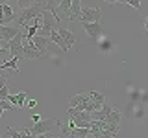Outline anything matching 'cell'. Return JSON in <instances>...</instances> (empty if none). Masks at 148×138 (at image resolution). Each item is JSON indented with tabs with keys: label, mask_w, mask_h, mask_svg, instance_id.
I'll return each mask as SVG.
<instances>
[{
	"label": "cell",
	"mask_w": 148,
	"mask_h": 138,
	"mask_svg": "<svg viewBox=\"0 0 148 138\" xmlns=\"http://www.w3.org/2000/svg\"><path fill=\"white\" fill-rule=\"evenodd\" d=\"M80 9H82V2H78V0H71V7H69V15H67V20H78V15H80Z\"/></svg>",
	"instance_id": "cell-12"
},
{
	"label": "cell",
	"mask_w": 148,
	"mask_h": 138,
	"mask_svg": "<svg viewBox=\"0 0 148 138\" xmlns=\"http://www.w3.org/2000/svg\"><path fill=\"white\" fill-rule=\"evenodd\" d=\"M6 101H9V103H11L13 107H17V109H22V107H26L28 92H26V90H21L18 94H9Z\"/></svg>",
	"instance_id": "cell-8"
},
{
	"label": "cell",
	"mask_w": 148,
	"mask_h": 138,
	"mask_svg": "<svg viewBox=\"0 0 148 138\" xmlns=\"http://www.w3.org/2000/svg\"><path fill=\"white\" fill-rule=\"evenodd\" d=\"M124 4H128V6H133L135 9H141V2H139V0H126Z\"/></svg>",
	"instance_id": "cell-21"
},
{
	"label": "cell",
	"mask_w": 148,
	"mask_h": 138,
	"mask_svg": "<svg viewBox=\"0 0 148 138\" xmlns=\"http://www.w3.org/2000/svg\"><path fill=\"white\" fill-rule=\"evenodd\" d=\"M54 138H58V136H54Z\"/></svg>",
	"instance_id": "cell-26"
},
{
	"label": "cell",
	"mask_w": 148,
	"mask_h": 138,
	"mask_svg": "<svg viewBox=\"0 0 148 138\" xmlns=\"http://www.w3.org/2000/svg\"><path fill=\"white\" fill-rule=\"evenodd\" d=\"M32 43H34L35 46V50L39 52L41 55H45L46 53V44H48V39H43V37H39V35H35V37H32Z\"/></svg>",
	"instance_id": "cell-14"
},
{
	"label": "cell",
	"mask_w": 148,
	"mask_h": 138,
	"mask_svg": "<svg viewBox=\"0 0 148 138\" xmlns=\"http://www.w3.org/2000/svg\"><path fill=\"white\" fill-rule=\"evenodd\" d=\"M106 103V96L102 92H95V90H89V101L85 105V112H96L98 109H102V105Z\"/></svg>",
	"instance_id": "cell-6"
},
{
	"label": "cell",
	"mask_w": 148,
	"mask_h": 138,
	"mask_svg": "<svg viewBox=\"0 0 148 138\" xmlns=\"http://www.w3.org/2000/svg\"><path fill=\"white\" fill-rule=\"evenodd\" d=\"M6 131L9 133V138H30L28 129H21V131H17V129H13V127H8Z\"/></svg>",
	"instance_id": "cell-17"
},
{
	"label": "cell",
	"mask_w": 148,
	"mask_h": 138,
	"mask_svg": "<svg viewBox=\"0 0 148 138\" xmlns=\"http://www.w3.org/2000/svg\"><path fill=\"white\" fill-rule=\"evenodd\" d=\"M89 135H92V138H115L117 136L109 129H89Z\"/></svg>",
	"instance_id": "cell-16"
},
{
	"label": "cell",
	"mask_w": 148,
	"mask_h": 138,
	"mask_svg": "<svg viewBox=\"0 0 148 138\" xmlns=\"http://www.w3.org/2000/svg\"><path fill=\"white\" fill-rule=\"evenodd\" d=\"M35 105H37V101H35V99H28V101H26V107H30V109H34Z\"/></svg>",
	"instance_id": "cell-22"
},
{
	"label": "cell",
	"mask_w": 148,
	"mask_h": 138,
	"mask_svg": "<svg viewBox=\"0 0 148 138\" xmlns=\"http://www.w3.org/2000/svg\"><path fill=\"white\" fill-rule=\"evenodd\" d=\"M18 28H15V26H0V39L4 41V43H9V41L13 39V37H15L17 33H18ZM4 52H6V50H4Z\"/></svg>",
	"instance_id": "cell-11"
},
{
	"label": "cell",
	"mask_w": 148,
	"mask_h": 138,
	"mask_svg": "<svg viewBox=\"0 0 148 138\" xmlns=\"http://www.w3.org/2000/svg\"><path fill=\"white\" fill-rule=\"evenodd\" d=\"M4 68H13L15 72H21V70H18V66H17V61H15V59H8L6 63H2V64H0V72H2Z\"/></svg>",
	"instance_id": "cell-19"
},
{
	"label": "cell",
	"mask_w": 148,
	"mask_h": 138,
	"mask_svg": "<svg viewBox=\"0 0 148 138\" xmlns=\"http://www.w3.org/2000/svg\"><path fill=\"white\" fill-rule=\"evenodd\" d=\"M85 136H89V129L69 127V125H65V123H59L58 138H85Z\"/></svg>",
	"instance_id": "cell-5"
},
{
	"label": "cell",
	"mask_w": 148,
	"mask_h": 138,
	"mask_svg": "<svg viewBox=\"0 0 148 138\" xmlns=\"http://www.w3.org/2000/svg\"><path fill=\"white\" fill-rule=\"evenodd\" d=\"M6 85H8V79L6 77H0V89H4Z\"/></svg>",
	"instance_id": "cell-23"
},
{
	"label": "cell",
	"mask_w": 148,
	"mask_h": 138,
	"mask_svg": "<svg viewBox=\"0 0 148 138\" xmlns=\"http://www.w3.org/2000/svg\"><path fill=\"white\" fill-rule=\"evenodd\" d=\"M32 120H34V122H39L41 116H39V114H34V116H32Z\"/></svg>",
	"instance_id": "cell-24"
},
{
	"label": "cell",
	"mask_w": 148,
	"mask_h": 138,
	"mask_svg": "<svg viewBox=\"0 0 148 138\" xmlns=\"http://www.w3.org/2000/svg\"><path fill=\"white\" fill-rule=\"evenodd\" d=\"M83 30H85V33L91 37L92 41H96L98 37L104 33V30H102V24L100 22H91V24H82Z\"/></svg>",
	"instance_id": "cell-10"
},
{
	"label": "cell",
	"mask_w": 148,
	"mask_h": 138,
	"mask_svg": "<svg viewBox=\"0 0 148 138\" xmlns=\"http://www.w3.org/2000/svg\"><path fill=\"white\" fill-rule=\"evenodd\" d=\"M22 57L24 59H41L43 57V55L35 50L34 43H32L30 39H26V37L22 39Z\"/></svg>",
	"instance_id": "cell-7"
},
{
	"label": "cell",
	"mask_w": 148,
	"mask_h": 138,
	"mask_svg": "<svg viewBox=\"0 0 148 138\" xmlns=\"http://www.w3.org/2000/svg\"><path fill=\"white\" fill-rule=\"evenodd\" d=\"M102 15H104L102 7H83V6H82V9H80V15H78V20H80L82 24L100 22Z\"/></svg>",
	"instance_id": "cell-4"
},
{
	"label": "cell",
	"mask_w": 148,
	"mask_h": 138,
	"mask_svg": "<svg viewBox=\"0 0 148 138\" xmlns=\"http://www.w3.org/2000/svg\"><path fill=\"white\" fill-rule=\"evenodd\" d=\"M59 120L58 118H45V120H39L35 122L34 125L28 129L30 135H46V133H52L56 127H59Z\"/></svg>",
	"instance_id": "cell-2"
},
{
	"label": "cell",
	"mask_w": 148,
	"mask_h": 138,
	"mask_svg": "<svg viewBox=\"0 0 148 138\" xmlns=\"http://www.w3.org/2000/svg\"><path fill=\"white\" fill-rule=\"evenodd\" d=\"M24 31H18V33L13 37L9 43L4 46V50H8L9 53H11V59H15V61H21V59H24L22 57V39H24Z\"/></svg>",
	"instance_id": "cell-3"
},
{
	"label": "cell",
	"mask_w": 148,
	"mask_h": 138,
	"mask_svg": "<svg viewBox=\"0 0 148 138\" xmlns=\"http://www.w3.org/2000/svg\"><path fill=\"white\" fill-rule=\"evenodd\" d=\"M0 11H2V17H4V26H8V22H11L15 18V11L9 4H0Z\"/></svg>",
	"instance_id": "cell-13"
},
{
	"label": "cell",
	"mask_w": 148,
	"mask_h": 138,
	"mask_svg": "<svg viewBox=\"0 0 148 138\" xmlns=\"http://www.w3.org/2000/svg\"><path fill=\"white\" fill-rule=\"evenodd\" d=\"M0 53H4V48H2V46H0Z\"/></svg>",
	"instance_id": "cell-25"
},
{
	"label": "cell",
	"mask_w": 148,
	"mask_h": 138,
	"mask_svg": "<svg viewBox=\"0 0 148 138\" xmlns=\"http://www.w3.org/2000/svg\"><path fill=\"white\" fill-rule=\"evenodd\" d=\"M56 31H58V35L61 37V41L69 46V48H71V46H76L78 41H76V37H74V33H72L71 30H67V28H63V26H58V28H56Z\"/></svg>",
	"instance_id": "cell-9"
},
{
	"label": "cell",
	"mask_w": 148,
	"mask_h": 138,
	"mask_svg": "<svg viewBox=\"0 0 148 138\" xmlns=\"http://www.w3.org/2000/svg\"><path fill=\"white\" fill-rule=\"evenodd\" d=\"M18 13L15 15V28L18 30H24L26 26H30V20L41 18V15L45 13V2H18Z\"/></svg>",
	"instance_id": "cell-1"
},
{
	"label": "cell",
	"mask_w": 148,
	"mask_h": 138,
	"mask_svg": "<svg viewBox=\"0 0 148 138\" xmlns=\"http://www.w3.org/2000/svg\"><path fill=\"white\" fill-rule=\"evenodd\" d=\"M111 110H113V107H111V105H108V103H104V105H102V109H98L96 112L91 114V120H106Z\"/></svg>",
	"instance_id": "cell-15"
},
{
	"label": "cell",
	"mask_w": 148,
	"mask_h": 138,
	"mask_svg": "<svg viewBox=\"0 0 148 138\" xmlns=\"http://www.w3.org/2000/svg\"><path fill=\"white\" fill-rule=\"evenodd\" d=\"M48 41H54L56 44H59V46H61V50H63V52H69V46H67V44H65L63 41H61V37L58 35V31H56V30H54L52 33L48 35Z\"/></svg>",
	"instance_id": "cell-18"
},
{
	"label": "cell",
	"mask_w": 148,
	"mask_h": 138,
	"mask_svg": "<svg viewBox=\"0 0 148 138\" xmlns=\"http://www.w3.org/2000/svg\"><path fill=\"white\" fill-rule=\"evenodd\" d=\"M4 110H15V107H13L9 101H0V120H2Z\"/></svg>",
	"instance_id": "cell-20"
}]
</instances>
